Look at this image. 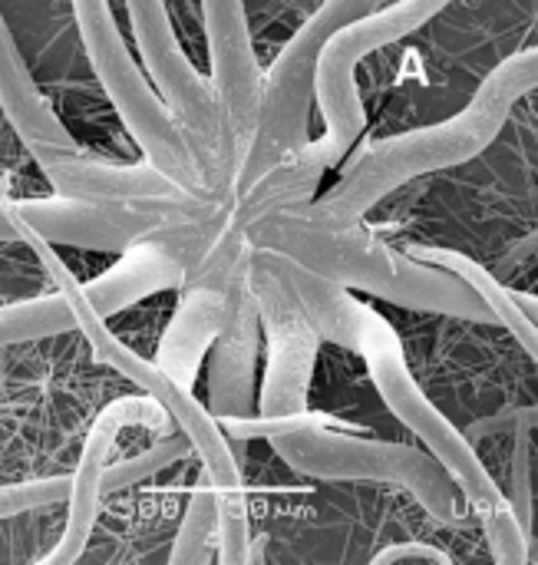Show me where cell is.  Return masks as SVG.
I'll return each mask as SVG.
<instances>
[{
    "mask_svg": "<svg viewBox=\"0 0 538 565\" xmlns=\"http://www.w3.org/2000/svg\"><path fill=\"white\" fill-rule=\"evenodd\" d=\"M413 258L430 262V265H440V268L460 275L463 281H470V285L483 295V301L493 308L496 321L509 324V331L519 338V344L538 361V324L526 315V308L516 301V295L506 291L489 271H483V268H480L476 262H470L466 255H456V252H446V248H413Z\"/></svg>",
    "mask_w": 538,
    "mask_h": 565,
    "instance_id": "9",
    "label": "cell"
},
{
    "mask_svg": "<svg viewBox=\"0 0 538 565\" xmlns=\"http://www.w3.org/2000/svg\"><path fill=\"white\" fill-rule=\"evenodd\" d=\"M261 232L281 255H291V262L331 281H351L387 301H407L420 308L496 321L493 308L470 281L420 258L407 262L394 255L384 242L370 238L354 225H327L298 215V218L271 222Z\"/></svg>",
    "mask_w": 538,
    "mask_h": 565,
    "instance_id": "3",
    "label": "cell"
},
{
    "mask_svg": "<svg viewBox=\"0 0 538 565\" xmlns=\"http://www.w3.org/2000/svg\"><path fill=\"white\" fill-rule=\"evenodd\" d=\"M519 427H538V407H519V411H503V414H496V417H489V420H480V424H473L470 430H466V437H470V444L476 440V437H496V434H516Z\"/></svg>",
    "mask_w": 538,
    "mask_h": 565,
    "instance_id": "12",
    "label": "cell"
},
{
    "mask_svg": "<svg viewBox=\"0 0 538 565\" xmlns=\"http://www.w3.org/2000/svg\"><path fill=\"white\" fill-rule=\"evenodd\" d=\"M212 60H215V93L235 122L258 116V63L248 40V20L241 0H205Z\"/></svg>",
    "mask_w": 538,
    "mask_h": 565,
    "instance_id": "8",
    "label": "cell"
},
{
    "mask_svg": "<svg viewBox=\"0 0 538 565\" xmlns=\"http://www.w3.org/2000/svg\"><path fill=\"white\" fill-rule=\"evenodd\" d=\"M374 0H327L281 50V56L271 63L265 86H261V109H258V122L261 132L255 139L251 149V175H261V162L271 159V152L291 149L294 139H301L304 129V83L311 79L314 86V63L321 46L327 43V36L334 30H341L344 23L357 20L364 10H370Z\"/></svg>",
    "mask_w": 538,
    "mask_h": 565,
    "instance_id": "6",
    "label": "cell"
},
{
    "mask_svg": "<svg viewBox=\"0 0 538 565\" xmlns=\"http://www.w3.org/2000/svg\"><path fill=\"white\" fill-rule=\"evenodd\" d=\"M79 328V315L73 301L56 291L53 298L43 301H20L10 308H0V344L3 341H26L36 334H56Z\"/></svg>",
    "mask_w": 538,
    "mask_h": 565,
    "instance_id": "10",
    "label": "cell"
},
{
    "mask_svg": "<svg viewBox=\"0 0 538 565\" xmlns=\"http://www.w3.org/2000/svg\"><path fill=\"white\" fill-rule=\"evenodd\" d=\"M536 86L538 46H529L509 56L506 63H499L460 116L374 146L354 166V172L344 175V182L324 202L311 209L308 218L327 222V225H354L374 202L390 195L397 185L423 172L460 166L480 156L506 126L509 109Z\"/></svg>",
    "mask_w": 538,
    "mask_h": 565,
    "instance_id": "2",
    "label": "cell"
},
{
    "mask_svg": "<svg viewBox=\"0 0 538 565\" xmlns=\"http://www.w3.org/2000/svg\"><path fill=\"white\" fill-rule=\"evenodd\" d=\"M255 301L271 334V364L261 407L265 417H291L304 411V394L318 351V328L294 298L278 258H261L255 268Z\"/></svg>",
    "mask_w": 538,
    "mask_h": 565,
    "instance_id": "7",
    "label": "cell"
},
{
    "mask_svg": "<svg viewBox=\"0 0 538 565\" xmlns=\"http://www.w3.org/2000/svg\"><path fill=\"white\" fill-rule=\"evenodd\" d=\"M513 493L509 507L519 516L523 530L532 536V493H529V427L516 430V454H513Z\"/></svg>",
    "mask_w": 538,
    "mask_h": 565,
    "instance_id": "11",
    "label": "cell"
},
{
    "mask_svg": "<svg viewBox=\"0 0 538 565\" xmlns=\"http://www.w3.org/2000/svg\"><path fill=\"white\" fill-rule=\"evenodd\" d=\"M446 3L450 0H397L394 7L370 13V17H357L327 36V43L321 46L318 63H314V93L321 99V109L327 113V136L321 142L301 149L298 172H311V175L324 172L357 139V132L364 126V106L357 96L354 66L370 50L387 46V43L420 30Z\"/></svg>",
    "mask_w": 538,
    "mask_h": 565,
    "instance_id": "5",
    "label": "cell"
},
{
    "mask_svg": "<svg viewBox=\"0 0 538 565\" xmlns=\"http://www.w3.org/2000/svg\"><path fill=\"white\" fill-rule=\"evenodd\" d=\"M516 301L526 308V315H529V318H532V321L538 324V298H529V295H516Z\"/></svg>",
    "mask_w": 538,
    "mask_h": 565,
    "instance_id": "14",
    "label": "cell"
},
{
    "mask_svg": "<svg viewBox=\"0 0 538 565\" xmlns=\"http://www.w3.org/2000/svg\"><path fill=\"white\" fill-rule=\"evenodd\" d=\"M225 437H265L298 473L318 480H384L407 487L437 520L463 516V490L450 470L427 454H417L400 444L367 440L347 430H334L327 417L291 414V417H261L222 420Z\"/></svg>",
    "mask_w": 538,
    "mask_h": 565,
    "instance_id": "4",
    "label": "cell"
},
{
    "mask_svg": "<svg viewBox=\"0 0 538 565\" xmlns=\"http://www.w3.org/2000/svg\"><path fill=\"white\" fill-rule=\"evenodd\" d=\"M397 559H423V563H430V559H437V563H450L440 550H433V546H394V550H387V553H380L377 556V563H397Z\"/></svg>",
    "mask_w": 538,
    "mask_h": 565,
    "instance_id": "13",
    "label": "cell"
},
{
    "mask_svg": "<svg viewBox=\"0 0 538 565\" xmlns=\"http://www.w3.org/2000/svg\"><path fill=\"white\" fill-rule=\"evenodd\" d=\"M281 271L294 291V298L301 301V308L308 311V318L314 321V328L344 344L354 348L367 358L370 374L377 381V391L384 394L387 407L417 434L430 444L433 457L450 470V477L456 480V487L463 490L466 503L476 507L486 516V530L499 526V523H519V516L513 513L509 500L499 493V487L493 483V477L486 473L483 460L476 457L470 437H463L430 401L427 394L417 387L400 341L394 334V328L364 301H354L341 285H334L331 278L298 265V262H281ZM523 526V523H519ZM529 536V533H526Z\"/></svg>",
    "mask_w": 538,
    "mask_h": 565,
    "instance_id": "1",
    "label": "cell"
}]
</instances>
